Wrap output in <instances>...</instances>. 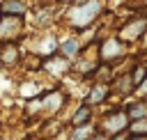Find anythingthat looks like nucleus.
<instances>
[{"label": "nucleus", "mask_w": 147, "mask_h": 140, "mask_svg": "<svg viewBox=\"0 0 147 140\" xmlns=\"http://www.w3.org/2000/svg\"><path fill=\"white\" fill-rule=\"evenodd\" d=\"M94 140H103V138H94Z\"/></svg>", "instance_id": "aec40b11"}, {"label": "nucleus", "mask_w": 147, "mask_h": 140, "mask_svg": "<svg viewBox=\"0 0 147 140\" xmlns=\"http://www.w3.org/2000/svg\"><path fill=\"white\" fill-rule=\"evenodd\" d=\"M133 140H145V138H133Z\"/></svg>", "instance_id": "6ab92c4d"}, {"label": "nucleus", "mask_w": 147, "mask_h": 140, "mask_svg": "<svg viewBox=\"0 0 147 140\" xmlns=\"http://www.w3.org/2000/svg\"><path fill=\"white\" fill-rule=\"evenodd\" d=\"M92 133H94V126H92V124H87V126H78V129L71 133V140H87Z\"/></svg>", "instance_id": "9d476101"}, {"label": "nucleus", "mask_w": 147, "mask_h": 140, "mask_svg": "<svg viewBox=\"0 0 147 140\" xmlns=\"http://www.w3.org/2000/svg\"><path fill=\"white\" fill-rule=\"evenodd\" d=\"M122 53H124V48H122V41H119V39H108V41H103V46H101V55H103V60L119 57Z\"/></svg>", "instance_id": "20e7f679"}, {"label": "nucleus", "mask_w": 147, "mask_h": 140, "mask_svg": "<svg viewBox=\"0 0 147 140\" xmlns=\"http://www.w3.org/2000/svg\"><path fill=\"white\" fill-rule=\"evenodd\" d=\"M44 67H46V71H51V73H55V76H62V73L69 69L64 60H55V57H53V60H46Z\"/></svg>", "instance_id": "0eeeda50"}, {"label": "nucleus", "mask_w": 147, "mask_h": 140, "mask_svg": "<svg viewBox=\"0 0 147 140\" xmlns=\"http://www.w3.org/2000/svg\"><path fill=\"white\" fill-rule=\"evenodd\" d=\"M142 71H145V69H142V67H140V69H138V71H136V80H140V78H142Z\"/></svg>", "instance_id": "f3484780"}, {"label": "nucleus", "mask_w": 147, "mask_h": 140, "mask_svg": "<svg viewBox=\"0 0 147 140\" xmlns=\"http://www.w3.org/2000/svg\"><path fill=\"white\" fill-rule=\"evenodd\" d=\"M101 11V2H80L71 9V23L76 28H85L90 25Z\"/></svg>", "instance_id": "f257e3e1"}, {"label": "nucleus", "mask_w": 147, "mask_h": 140, "mask_svg": "<svg viewBox=\"0 0 147 140\" xmlns=\"http://www.w3.org/2000/svg\"><path fill=\"white\" fill-rule=\"evenodd\" d=\"M140 92H147V78H145V80L140 83Z\"/></svg>", "instance_id": "a211bd4d"}, {"label": "nucleus", "mask_w": 147, "mask_h": 140, "mask_svg": "<svg viewBox=\"0 0 147 140\" xmlns=\"http://www.w3.org/2000/svg\"><path fill=\"white\" fill-rule=\"evenodd\" d=\"M60 106H62V94H57V92H55V94H48V96L44 99V108H46V110H57Z\"/></svg>", "instance_id": "6e6552de"}, {"label": "nucleus", "mask_w": 147, "mask_h": 140, "mask_svg": "<svg viewBox=\"0 0 147 140\" xmlns=\"http://www.w3.org/2000/svg\"><path fill=\"white\" fill-rule=\"evenodd\" d=\"M129 131L136 133V138H142V133H147V117L145 119H136L129 124Z\"/></svg>", "instance_id": "1a4fd4ad"}, {"label": "nucleus", "mask_w": 147, "mask_h": 140, "mask_svg": "<svg viewBox=\"0 0 147 140\" xmlns=\"http://www.w3.org/2000/svg\"><path fill=\"white\" fill-rule=\"evenodd\" d=\"M129 117L124 115V112H115V115H110L108 119H106V129L110 131V133H117V131H122L129 122H126Z\"/></svg>", "instance_id": "39448f33"}, {"label": "nucleus", "mask_w": 147, "mask_h": 140, "mask_svg": "<svg viewBox=\"0 0 147 140\" xmlns=\"http://www.w3.org/2000/svg\"><path fill=\"white\" fill-rule=\"evenodd\" d=\"M0 9H2L7 16H14V18H16V16H21V14L25 11V5H23V2H2Z\"/></svg>", "instance_id": "423d86ee"}, {"label": "nucleus", "mask_w": 147, "mask_h": 140, "mask_svg": "<svg viewBox=\"0 0 147 140\" xmlns=\"http://www.w3.org/2000/svg\"><path fill=\"white\" fill-rule=\"evenodd\" d=\"M106 92H108V90H106L103 85H99L96 90H92V92H90V96H87V108H90V106H94V103H99V101L106 96Z\"/></svg>", "instance_id": "9b49d317"}, {"label": "nucleus", "mask_w": 147, "mask_h": 140, "mask_svg": "<svg viewBox=\"0 0 147 140\" xmlns=\"http://www.w3.org/2000/svg\"><path fill=\"white\" fill-rule=\"evenodd\" d=\"M21 28V18H14V16H5L0 21V39H7L11 34H16Z\"/></svg>", "instance_id": "f03ea898"}, {"label": "nucleus", "mask_w": 147, "mask_h": 140, "mask_svg": "<svg viewBox=\"0 0 147 140\" xmlns=\"http://www.w3.org/2000/svg\"><path fill=\"white\" fill-rule=\"evenodd\" d=\"M62 53H64L67 57H74V55L78 53V41H76V39L64 41V44H62Z\"/></svg>", "instance_id": "ddd939ff"}, {"label": "nucleus", "mask_w": 147, "mask_h": 140, "mask_svg": "<svg viewBox=\"0 0 147 140\" xmlns=\"http://www.w3.org/2000/svg\"><path fill=\"white\" fill-rule=\"evenodd\" d=\"M145 28H147V21H145V18H138V21H133V23L124 25V30H122V39H129V41H131V39L140 37Z\"/></svg>", "instance_id": "7ed1b4c3"}, {"label": "nucleus", "mask_w": 147, "mask_h": 140, "mask_svg": "<svg viewBox=\"0 0 147 140\" xmlns=\"http://www.w3.org/2000/svg\"><path fill=\"white\" fill-rule=\"evenodd\" d=\"M53 48H57V41H55V39L51 37V39H46V41H44V44L39 46V53H41V55H46V53H51Z\"/></svg>", "instance_id": "2eb2a0df"}, {"label": "nucleus", "mask_w": 147, "mask_h": 140, "mask_svg": "<svg viewBox=\"0 0 147 140\" xmlns=\"http://www.w3.org/2000/svg\"><path fill=\"white\" fill-rule=\"evenodd\" d=\"M2 62H14L16 60V50H14V46H7V50H5V55L0 57Z\"/></svg>", "instance_id": "dca6fc26"}, {"label": "nucleus", "mask_w": 147, "mask_h": 140, "mask_svg": "<svg viewBox=\"0 0 147 140\" xmlns=\"http://www.w3.org/2000/svg\"><path fill=\"white\" fill-rule=\"evenodd\" d=\"M87 119H90V108H87V106H83V108L74 115V119H71V122H74L76 126H80V124H83V122H87Z\"/></svg>", "instance_id": "4468645a"}, {"label": "nucleus", "mask_w": 147, "mask_h": 140, "mask_svg": "<svg viewBox=\"0 0 147 140\" xmlns=\"http://www.w3.org/2000/svg\"><path fill=\"white\" fill-rule=\"evenodd\" d=\"M129 117H133V119H145V117H147V106H145V103L131 106V108H129Z\"/></svg>", "instance_id": "f8f14e48"}]
</instances>
